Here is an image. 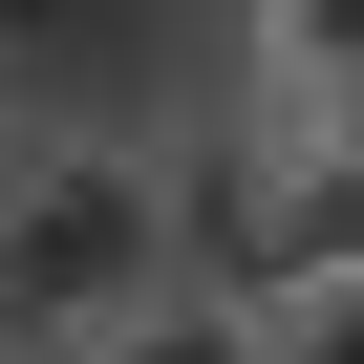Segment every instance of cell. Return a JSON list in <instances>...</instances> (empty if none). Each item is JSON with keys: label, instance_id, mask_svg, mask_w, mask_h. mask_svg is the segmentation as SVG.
Returning <instances> with one entry per match:
<instances>
[{"label": "cell", "instance_id": "1", "mask_svg": "<svg viewBox=\"0 0 364 364\" xmlns=\"http://www.w3.org/2000/svg\"><path fill=\"white\" fill-rule=\"evenodd\" d=\"M171 279H193V236H171V150L65 129V150L0 171V364H65V343L150 321Z\"/></svg>", "mask_w": 364, "mask_h": 364}, {"label": "cell", "instance_id": "2", "mask_svg": "<svg viewBox=\"0 0 364 364\" xmlns=\"http://www.w3.org/2000/svg\"><path fill=\"white\" fill-rule=\"evenodd\" d=\"M236 343H257V364H364V279H257Z\"/></svg>", "mask_w": 364, "mask_h": 364}, {"label": "cell", "instance_id": "3", "mask_svg": "<svg viewBox=\"0 0 364 364\" xmlns=\"http://www.w3.org/2000/svg\"><path fill=\"white\" fill-rule=\"evenodd\" d=\"M257 22H279V86H300V107L364 86V0H257Z\"/></svg>", "mask_w": 364, "mask_h": 364}, {"label": "cell", "instance_id": "4", "mask_svg": "<svg viewBox=\"0 0 364 364\" xmlns=\"http://www.w3.org/2000/svg\"><path fill=\"white\" fill-rule=\"evenodd\" d=\"M65 364H257V343H236V300H150V321H107V343H65Z\"/></svg>", "mask_w": 364, "mask_h": 364}, {"label": "cell", "instance_id": "5", "mask_svg": "<svg viewBox=\"0 0 364 364\" xmlns=\"http://www.w3.org/2000/svg\"><path fill=\"white\" fill-rule=\"evenodd\" d=\"M107 22H129V0H0V43H43V65H86Z\"/></svg>", "mask_w": 364, "mask_h": 364}, {"label": "cell", "instance_id": "6", "mask_svg": "<svg viewBox=\"0 0 364 364\" xmlns=\"http://www.w3.org/2000/svg\"><path fill=\"white\" fill-rule=\"evenodd\" d=\"M300 129H321V150H343V171H364V86H343V107H300Z\"/></svg>", "mask_w": 364, "mask_h": 364}]
</instances>
